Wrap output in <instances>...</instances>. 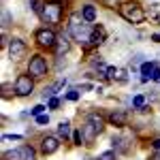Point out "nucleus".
Returning a JSON list of instances; mask_svg holds the SVG:
<instances>
[{"label":"nucleus","instance_id":"obj_1","mask_svg":"<svg viewBox=\"0 0 160 160\" xmlns=\"http://www.w3.org/2000/svg\"><path fill=\"white\" fill-rule=\"evenodd\" d=\"M68 34L77 41V43H90V34L92 28L88 26V22L81 17V13H73L68 19Z\"/></svg>","mask_w":160,"mask_h":160},{"label":"nucleus","instance_id":"obj_2","mask_svg":"<svg viewBox=\"0 0 160 160\" xmlns=\"http://www.w3.org/2000/svg\"><path fill=\"white\" fill-rule=\"evenodd\" d=\"M120 15L128 24H143L145 22V11L139 2H124L120 7Z\"/></svg>","mask_w":160,"mask_h":160},{"label":"nucleus","instance_id":"obj_3","mask_svg":"<svg viewBox=\"0 0 160 160\" xmlns=\"http://www.w3.org/2000/svg\"><path fill=\"white\" fill-rule=\"evenodd\" d=\"M49 71V66H47V60L41 56V53H34L30 62H28V75L32 77V79H43L45 75Z\"/></svg>","mask_w":160,"mask_h":160},{"label":"nucleus","instance_id":"obj_4","mask_svg":"<svg viewBox=\"0 0 160 160\" xmlns=\"http://www.w3.org/2000/svg\"><path fill=\"white\" fill-rule=\"evenodd\" d=\"M62 2H66V0H53V2H47L45 4V9L41 13V17H43V22H47V24H60L62 19Z\"/></svg>","mask_w":160,"mask_h":160},{"label":"nucleus","instance_id":"obj_5","mask_svg":"<svg viewBox=\"0 0 160 160\" xmlns=\"http://www.w3.org/2000/svg\"><path fill=\"white\" fill-rule=\"evenodd\" d=\"M102 128H105V120L100 118L98 113H90V115H88L86 126H83V135L88 137V141H92L96 135L102 132Z\"/></svg>","mask_w":160,"mask_h":160},{"label":"nucleus","instance_id":"obj_6","mask_svg":"<svg viewBox=\"0 0 160 160\" xmlns=\"http://www.w3.org/2000/svg\"><path fill=\"white\" fill-rule=\"evenodd\" d=\"M34 41H37V45H41V47L53 49L56 43H58V37H56V32L51 28H38L37 32H34Z\"/></svg>","mask_w":160,"mask_h":160},{"label":"nucleus","instance_id":"obj_7","mask_svg":"<svg viewBox=\"0 0 160 160\" xmlns=\"http://www.w3.org/2000/svg\"><path fill=\"white\" fill-rule=\"evenodd\" d=\"M4 160H37V152L30 145H19L15 149L4 152Z\"/></svg>","mask_w":160,"mask_h":160},{"label":"nucleus","instance_id":"obj_8","mask_svg":"<svg viewBox=\"0 0 160 160\" xmlns=\"http://www.w3.org/2000/svg\"><path fill=\"white\" fill-rule=\"evenodd\" d=\"M32 90H34V81L30 75H19L15 79V94L17 96H28V94H32Z\"/></svg>","mask_w":160,"mask_h":160},{"label":"nucleus","instance_id":"obj_9","mask_svg":"<svg viewBox=\"0 0 160 160\" xmlns=\"http://www.w3.org/2000/svg\"><path fill=\"white\" fill-rule=\"evenodd\" d=\"M26 51H28V47H26V43L22 41V38H11V43H9V56H11V60H22L26 56Z\"/></svg>","mask_w":160,"mask_h":160},{"label":"nucleus","instance_id":"obj_10","mask_svg":"<svg viewBox=\"0 0 160 160\" xmlns=\"http://www.w3.org/2000/svg\"><path fill=\"white\" fill-rule=\"evenodd\" d=\"M60 149V141H58V137H43L41 139V152L45 154V156H49V154H53V152H58Z\"/></svg>","mask_w":160,"mask_h":160},{"label":"nucleus","instance_id":"obj_11","mask_svg":"<svg viewBox=\"0 0 160 160\" xmlns=\"http://www.w3.org/2000/svg\"><path fill=\"white\" fill-rule=\"evenodd\" d=\"M105 38H107V30L102 28V26H94L92 28V34H90V45H102L105 43Z\"/></svg>","mask_w":160,"mask_h":160},{"label":"nucleus","instance_id":"obj_12","mask_svg":"<svg viewBox=\"0 0 160 160\" xmlns=\"http://www.w3.org/2000/svg\"><path fill=\"white\" fill-rule=\"evenodd\" d=\"M154 68H156V62H143V64H141V81H143V83H148L149 79H152Z\"/></svg>","mask_w":160,"mask_h":160},{"label":"nucleus","instance_id":"obj_13","mask_svg":"<svg viewBox=\"0 0 160 160\" xmlns=\"http://www.w3.org/2000/svg\"><path fill=\"white\" fill-rule=\"evenodd\" d=\"M96 15H98V11H96V7H94V4H86V7H81V17L86 19L88 24L96 22Z\"/></svg>","mask_w":160,"mask_h":160},{"label":"nucleus","instance_id":"obj_14","mask_svg":"<svg viewBox=\"0 0 160 160\" xmlns=\"http://www.w3.org/2000/svg\"><path fill=\"white\" fill-rule=\"evenodd\" d=\"M109 122L113 124V126H126V124H128V115H126L124 111H113L109 115Z\"/></svg>","mask_w":160,"mask_h":160},{"label":"nucleus","instance_id":"obj_15","mask_svg":"<svg viewBox=\"0 0 160 160\" xmlns=\"http://www.w3.org/2000/svg\"><path fill=\"white\" fill-rule=\"evenodd\" d=\"M64 86H66V79H60V81H56V83H51V86L45 90V94H43V96H45V98L49 96V98H51L53 94H58L60 90H64Z\"/></svg>","mask_w":160,"mask_h":160},{"label":"nucleus","instance_id":"obj_16","mask_svg":"<svg viewBox=\"0 0 160 160\" xmlns=\"http://www.w3.org/2000/svg\"><path fill=\"white\" fill-rule=\"evenodd\" d=\"M53 49H56V56H64L66 51L71 49V43H68V38H60V41L56 43V47H53Z\"/></svg>","mask_w":160,"mask_h":160},{"label":"nucleus","instance_id":"obj_17","mask_svg":"<svg viewBox=\"0 0 160 160\" xmlns=\"http://www.w3.org/2000/svg\"><path fill=\"white\" fill-rule=\"evenodd\" d=\"M58 137L64 139V141L71 137V124H68V122H60V124H58Z\"/></svg>","mask_w":160,"mask_h":160},{"label":"nucleus","instance_id":"obj_18","mask_svg":"<svg viewBox=\"0 0 160 160\" xmlns=\"http://www.w3.org/2000/svg\"><path fill=\"white\" fill-rule=\"evenodd\" d=\"M28 4H30V9H32L34 13H38V15H41L47 2H45V0H28Z\"/></svg>","mask_w":160,"mask_h":160},{"label":"nucleus","instance_id":"obj_19","mask_svg":"<svg viewBox=\"0 0 160 160\" xmlns=\"http://www.w3.org/2000/svg\"><path fill=\"white\" fill-rule=\"evenodd\" d=\"M113 148H118L120 152H128L126 139H122V137H113Z\"/></svg>","mask_w":160,"mask_h":160},{"label":"nucleus","instance_id":"obj_20","mask_svg":"<svg viewBox=\"0 0 160 160\" xmlns=\"http://www.w3.org/2000/svg\"><path fill=\"white\" fill-rule=\"evenodd\" d=\"M132 107H135V109H143V107H145V96H143V94H137L135 98H132Z\"/></svg>","mask_w":160,"mask_h":160},{"label":"nucleus","instance_id":"obj_21","mask_svg":"<svg viewBox=\"0 0 160 160\" xmlns=\"http://www.w3.org/2000/svg\"><path fill=\"white\" fill-rule=\"evenodd\" d=\"M73 141H75V145H83V130L81 128H77L73 132Z\"/></svg>","mask_w":160,"mask_h":160},{"label":"nucleus","instance_id":"obj_22","mask_svg":"<svg viewBox=\"0 0 160 160\" xmlns=\"http://www.w3.org/2000/svg\"><path fill=\"white\" fill-rule=\"evenodd\" d=\"M115 77H118V68H115V66H109V71H107V75H105V79H107V81H115Z\"/></svg>","mask_w":160,"mask_h":160},{"label":"nucleus","instance_id":"obj_23","mask_svg":"<svg viewBox=\"0 0 160 160\" xmlns=\"http://www.w3.org/2000/svg\"><path fill=\"white\" fill-rule=\"evenodd\" d=\"M43 111H45V107H43V105H37V107H32V109H30V115L38 118V115H43Z\"/></svg>","mask_w":160,"mask_h":160},{"label":"nucleus","instance_id":"obj_24","mask_svg":"<svg viewBox=\"0 0 160 160\" xmlns=\"http://www.w3.org/2000/svg\"><path fill=\"white\" fill-rule=\"evenodd\" d=\"M98 160H115V152H102Z\"/></svg>","mask_w":160,"mask_h":160},{"label":"nucleus","instance_id":"obj_25","mask_svg":"<svg viewBox=\"0 0 160 160\" xmlns=\"http://www.w3.org/2000/svg\"><path fill=\"white\" fill-rule=\"evenodd\" d=\"M66 98L68 100H79V90H68V94H66Z\"/></svg>","mask_w":160,"mask_h":160},{"label":"nucleus","instance_id":"obj_26","mask_svg":"<svg viewBox=\"0 0 160 160\" xmlns=\"http://www.w3.org/2000/svg\"><path fill=\"white\" fill-rule=\"evenodd\" d=\"M58 107H60V98L51 96V98H49V109H58Z\"/></svg>","mask_w":160,"mask_h":160},{"label":"nucleus","instance_id":"obj_27","mask_svg":"<svg viewBox=\"0 0 160 160\" xmlns=\"http://www.w3.org/2000/svg\"><path fill=\"white\" fill-rule=\"evenodd\" d=\"M2 141H22V135H4Z\"/></svg>","mask_w":160,"mask_h":160},{"label":"nucleus","instance_id":"obj_28","mask_svg":"<svg viewBox=\"0 0 160 160\" xmlns=\"http://www.w3.org/2000/svg\"><path fill=\"white\" fill-rule=\"evenodd\" d=\"M152 81H156V83H160V66L156 64V68H154V75H152Z\"/></svg>","mask_w":160,"mask_h":160},{"label":"nucleus","instance_id":"obj_29","mask_svg":"<svg viewBox=\"0 0 160 160\" xmlns=\"http://www.w3.org/2000/svg\"><path fill=\"white\" fill-rule=\"evenodd\" d=\"M115 81H126V71H124V68H118V77H115Z\"/></svg>","mask_w":160,"mask_h":160},{"label":"nucleus","instance_id":"obj_30","mask_svg":"<svg viewBox=\"0 0 160 160\" xmlns=\"http://www.w3.org/2000/svg\"><path fill=\"white\" fill-rule=\"evenodd\" d=\"M47 122H49V115H45V113L37 118V124H47Z\"/></svg>","mask_w":160,"mask_h":160},{"label":"nucleus","instance_id":"obj_31","mask_svg":"<svg viewBox=\"0 0 160 160\" xmlns=\"http://www.w3.org/2000/svg\"><path fill=\"white\" fill-rule=\"evenodd\" d=\"M152 148L156 149V152H160V139H154V143H152Z\"/></svg>","mask_w":160,"mask_h":160},{"label":"nucleus","instance_id":"obj_32","mask_svg":"<svg viewBox=\"0 0 160 160\" xmlns=\"http://www.w3.org/2000/svg\"><path fill=\"white\" fill-rule=\"evenodd\" d=\"M152 41H154V43H160V32H156V34H152Z\"/></svg>","mask_w":160,"mask_h":160},{"label":"nucleus","instance_id":"obj_33","mask_svg":"<svg viewBox=\"0 0 160 160\" xmlns=\"http://www.w3.org/2000/svg\"><path fill=\"white\" fill-rule=\"evenodd\" d=\"M149 160H160V152H156V154H154V156H152Z\"/></svg>","mask_w":160,"mask_h":160}]
</instances>
